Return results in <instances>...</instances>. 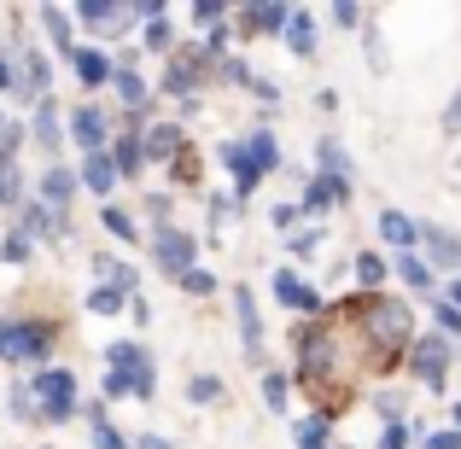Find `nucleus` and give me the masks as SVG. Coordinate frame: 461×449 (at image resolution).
I'll list each match as a JSON object with an SVG mask.
<instances>
[{"instance_id":"f257e3e1","label":"nucleus","mask_w":461,"mask_h":449,"mask_svg":"<svg viewBox=\"0 0 461 449\" xmlns=\"http://www.w3.org/2000/svg\"><path fill=\"white\" fill-rule=\"evenodd\" d=\"M333 321H345V327H357V338H362V350H368V373L374 380H385V373H397L409 362V350H415V338H420V321H415V310H409V298H397V292H380V298H345L339 310H327Z\"/></svg>"},{"instance_id":"f03ea898","label":"nucleus","mask_w":461,"mask_h":449,"mask_svg":"<svg viewBox=\"0 0 461 449\" xmlns=\"http://www.w3.org/2000/svg\"><path fill=\"white\" fill-rule=\"evenodd\" d=\"M59 350V321L53 315H6L0 321V362L6 368H53Z\"/></svg>"},{"instance_id":"7ed1b4c3","label":"nucleus","mask_w":461,"mask_h":449,"mask_svg":"<svg viewBox=\"0 0 461 449\" xmlns=\"http://www.w3.org/2000/svg\"><path fill=\"white\" fill-rule=\"evenodd\" d=\"M456 356H461V345H450V338H438V333L427 327V333L415 338V350H409V362H403V368L415 373V385H420V391H432V397H438L444 385H450Z\"/></svg>"},{"instance_id":"20e7f679","label":"nucleus","mask_w":461,"mask_h":449,"mask_svg":"<svg viewBox=\"0 0 461 449\" xmlns=\"http://www.w3.org/2000/svg\"><path fill=\"white\" fill-rule=\"evenodd\" d=\"M30 385H35V403H41L47 427H65V420L82 415V391L70 368H41V373H30Z\"/></svg>"},{"instance_id":"39448f33","label":"nucleus","mask_w":461,"mask_h":449,"mask_svg":"<svg viewBox=\"0 0 461 449\" xmlns=\"http://www.w3.org/2000/svg\"><path fill=\"white\" fill-rule=\"evenodd\" d=\"M70 12H77V30H82V41H117V35H123V30H135V0H129V6H123V0H77V6H70Z\"/></svg>"},{"instance_id":"423d86ee","label":"nucleus","mask_w":461,"mask_h":449,"mask_svg":"<svg viewBox=\"0 0 461 449\" xmlns=\"http://www.w3.org/2000/svg\"><path fill=\"white\" fill-rule=\"evenodd\" d=\"M117 117L105 112L100 100H82V105H70L65 112V135H70V147H77L82 157H94V152H105L112 147V135H117Z\"/></svg>"},{"instance_id":"0eeeda50","label":"nucleus","mask_w":461,"mask_h":449,"mask_svg":"<svg viewBox=\"0 0 461 449\" xmlns=\"http://www.w3.org/2000/svg\"><path fill=\"white\" fill-rule=\"evenodd\" d=\"M152 257H158V269H164L169 281H181L187 269H199V239H193L181 222H158L152 228Z\"/></svg>"},{"instance_id":"6e6552de","label":"nucleus","mask_w":461,"mask_h":449,"mask_svg":"<svg viewBox=\"0 0 461 449\" xmlns=\"http://www.w3.org/2000/svg\"><path fill=\"white\" fill-rule=\"evenodd\" d=\"M286 23H293V6H281V0H251V6H234V35H246V41L286 35Z\"/></svg>"},{"instance_id":"1a4fd4ad","label":"nucleus","mask_w":461,"mask_h":449,"mask_svg":"<svg viewBox=\"0 0 461 449\" xmlns=\"http://www.w3.org/2000/svg\"><path fill=\"white\" fill-rule=\"evenodd\" d=\"M216 157H222V164H228V175H234V204H246L251 193L263 187V175H269V169H263L258 157H251V147H246V135H228L222 147H216Z\"/></svg>"},{"instance_id":"9d476101","label":"nucleus","mask_w":461,"mask_h":449,"mask_svg":"<svg viewBox=\"0 0 461 449\" xmlns=\"http://www.w3.org/2000/svg\"><path fill=\"white\" fill-rule=\"evenodd\" d=\"M18 100L23 105H41L53 100V65L35 41H18Z\"/></svg>"},{"instance_id":"9b49d317","label":"nucleus","mask_w":461,"mask_h":449,"mask_svg":"<svg viewBox=\"0 0 461 449\" xmlns=\"http://www.w3.org/2000/svg\"><path fill=\"white\" fill-rule=\"evenodd\" d=\"M269 292H275L281 310H293V315H310V321H321V315H327V298L304 281V269H281L269 281Z\"/></svg>"},{"instance_id":"f8f14e48","label":"nucleus","mask_w":461,"mask_h":449,"mask_svg":"<svg viewBox=\"0 0 461 449\" xmlns=\"http://www.w3.org/2000/svg\"><path fill=\"white\" fill-rule=\"evenodd\" d=\"M350 193H357V181H333V175H304V193H298V211L310 216H327L339 211V204H350Z\"/></svg>"},{"instance_id":"ddd939ff","label":"nucleus","mask_w":461,"mask_h":449,"mask_svg":"<svg viewBox=\"0 0 461 449\" xmlns=\"http://www.w3.org/2000/svg\"><path fill=\"white\" fill-rule=\"evenodd\" d=\"M420 257L438 274H461V234L444 222H420Z\"/></svg>"},{"instance_id":"4468645a","label":"nucleus","mask_w":461,"mask_h":449,"mask_svg":"<svg viewBox=\"0 0 461 449\" xmlns=\"http://www.w3.org/2000/svg\"><path fill=\"white\" fill-rule=\"evenodd\" d=\"M70 70H77V82L88 94H100V88H112V76H117V58H112V47H100V41H82L77 47V58H70Z\"/></svg>"},{"instance_id":"2eb2a0df","label":"nucleus","mask_w":461,"mask_h":449,"mask_svg":"<svg viewBox=\"0 0 461 449\" xmlns=\"http://www.w3.org/2000/svg\"><path fill=\"white\" fill-rule=\"evenodd\" d=\"M82 193V175L70 164H47L41 169V181H35V199L47 204V211H59V216H70V199Z\"/></svg>"},{"instance_id":"dca6fc26","label":"nucleus","mask_w":461,"mask_h":449,"mask_svg":"<svg viewBox=\"0 0 461 449\" xmlns=\"http://www.w3.org/2000/svg\"><path fill=\"white\" fill-rule=\"evenodd\" d=\"M234 327H240V345H246L251 362H263V310L251 286H234Z\"/></svg>"},{"instance_id":"f3484780","label":"nucleus","mask_w":461,"mask_h":449,"mask_svg":"<svg viewBox=\"0 0 461 449\" xmlns=\"http://www.w3.org/2000/svg\"><path fill=\"white\" fill-rule=\"evenodd\" d=\"M374 234H380L397 257H403V251H420V222L409 211H397V204H385V211L374 216Z\"/></svg>"},{"instance_id":"a211bd4d","label":"nucleus","mask_w":461,"mask_h":449,"mask_svg":"<svg viewBox=\"0 0 461 449\" xmlns=\"http://www.w3.org/2000/svg\"><path fill=\"white\" fill-rule=\"evenodd\" d=\"M30 140L47 152V164H59V147H65V112H59V100H41L35 105V117H30Z\"/></svg>"},{"instance_id":"6ab92c4d","label":"nucleus","mask_w":461,"mask_h":449,"mask_svg":"<svg viewBox=\"0 0 461 449\" xmlns=\"http://www.w3.org/2000/svg\"><path fill=\"white\" fill-rule=\"evenodd\" d=\"M112 94H117V100H123V112H147V105H152V82L140 76L135 53H123V58H117V76H112Z\"/></svg>"},{"instance_id":"aec40b11","label":"nucleus","mask_w":461,"mask_h":449,"mask_svg":"<svg viewBox=\"0 0 461 449\" xmlns=\"http://www.w3.org/2000/svg\"><path fill=\"white\" fill-rule=\"evenodd\" d=\"M140 140H147V164H164V169H169V164H176L181 152L193 147L187 123H152V129H147Z\"/></svg>"},{"instance_id":"412c9836","label":"nucleus","mask_w":461,"mask_h":449,"mask_svg":"<svg viewBox=\"0 0 461 449\" xmlns=\"http://www.w3.org/2000/svg\"><path fill=\"white\" fill-rule=\"evenodd\" d=\"M77 175H82V193H94L100 204H112V193L123 187V175H117L112 152H94V157H82V164H77Z\"/></svg>"},{"instance_id":"4be33fe9","label":"nucleus","mask_w":461,"mask_h":449,"mask_svg":"<svg viewBox=\"0 0 461 449\" xmlns=\"http://www.w3.org/2000/svg\"><path fill=\"white\" fill-rule=\"evenodd\" d=\"M18 228H23V234H30V239H53V246H59V239H70V216L47 211L41 199H30V204H23V211H18Z\"/></svg>"},{"instance_id":"5701e85b","label":"nucleus","mask_w":461,"mask_h":449,"mask_svg":"<svg viewBox=\"0 0 461 449\" xmlns=\"http://www.w3.org/2000/svg\"><path fill=\"white\" fill-rule=\"evenodd\" d=\"M35 23L53 35V47H59L65 58H77L82 35H77V12H70V6H35Z\"/></svg>"},{"instance_id":"b1692460","label":"nucleus","mask_w":461,"mask_h":449,"mask_svg":"<svg viewBox=\"0 0 461 449\" xmlns=\"http://www.w3.org/2000/svg\"><path fill=\"white\" fill-rule=\"evenodd\" d=\"M350 281H357V292L362 298H380L385 292V281H392V257H380V251H357V263H350Z\"/></svg>"},{"instance_id":"393cba45","label":"nucleus","mask_w":461,"mask_h":449,"mask_svg":"<svg viewBox=\"0 0 461 449\" xmlns=\"http://www.w3.org/2000/svg\"><path fill=\"white\" fill-rule=\"evenodd\" d=\"M105 152H112V164H117V175H123V181H140V169H147V140H140L135 129H117Z\"/></svg>"},{"instance_id":"a878e982","label":"nucleus","mask_w":461,"mask_h":449,"mask_svg":"<svg viewBox=\"0 0 461 449\" xmlns=\"http://www.w3.org/2000/svg\"><path fill=\"white\" fill-rule=\"evenodd\" d=\"M105 368H117V373H147L152 368V350L140 345V338H112V345H105Z\"/></svg>"},{"instance_id":"bb28decb","label":"nucleus","mask_w":461,"mask_h":449,"mask_svg":"<svg viewBox=\"0 0 461 449\" xmlns=\"http://www.w3.org/2000/svg\"><path fill=\"white\" fill-rule=\"evenodd\" d=\"M392 274L409 286V292H432V286H438V269H432L420 251H403V257H392Z\"/></svg>"},{"instance_id":"cd10ccee","label":"nucleus","mask_w":461,"mask_h":449,"mask_svg":"<svg viewBox=\"0 0 461 449\" xmlns=\"http://www.w3.org/2000/svg\"><path fill=\"white\" fill-rule=\"evenodd\" d=\"M315 175H333V181H357V169H350V152L339 147V135H321V140H315Z\"/></svg>"},{"instance_id":"c85d7f7f","label":"nucleus","mask_w":461,"mask_h":449,"mask_svg":"<svg viewBox=\"0 0 461 449\" xmlns=\"http://www.w3.org/2000/svg\"><path fill=\"white\" fill-rule=\"evenodd\" d=\"M100 228L117 239V246H140V216L123 211V204H100Z\"/></svg>"},{"instance_id":"c756f323","label":"nucleus","mask_w":461,"mask_h":449,"mask_svg":"<svg viewBox=\"0 0 461 449\" xmlns=\"http://www.w3.org/2000/svg\"><path fill=\"white\" fill-rule=\"evenodd\" d=\"M293 373L286 368H263V380H258V391H263V409H269V415H286V403H293Z\"/></svg>"},{"instance_id":"7c9ffc66","label":"nucleus","mask_w":461,"mask_h":449,"mask_svg":"<svg viewBox=\"0 0 461 449\" xmlns=\"http://www.w3.org/2000/svg\"><path fill=\"white\" fill-rule=\"evenodd\" d=\"M281 41L293 47V58H315V12L310 6H293V23H286Z\"/></svg>"},{"instance_id":"2f4dec72","label":"nucleus","mask_w":461,"mask_h":449,"mask_svg":"<svg viewBox=\"0 0 461 449\" xmlns=\"http://www.w3.org/2000/svg\"><path fill=\"white\" fill-rule=\"evenodd\" d=\"M246 147H251V157H258V164L269 169V175H275V169L286 164V152H281V140H275V129H269V123L246 129Z\"/></svg>"},{"instance_id":"473e14b6","label":"nucleus","mask_w":461,"mask_h":449,"mask_svg":"<svg viewBox=\"0 0 461 449\" xmlns=\"http://www.w3.org/2000/svg\"><path fill=\"white\" fill-rule=\"evenodd\" d=\"M333 427H339V420H327V415H304L293 427V444L298 449H333Z\"/></svg>"},{"instance_id":"72a5a7b5","label":"nucleus","mask_w":461,"mask_h":449,"mask_svg":"<svg viewBox=\"0 0 461 449\" xmlns=\"http://www.w3.org/2000/svg\"><path fill=\"white\" fill-rule=\"evenodd\" d=\"M0 204H6V211H23V204H30V193H23V169H18V157H0Z\"/></svg>"},{"instance_id":"f704fd0d","label":"nucleus","mask_w":461,"mask_h":449,"mask_svg":"<svg viewBox=\"0 0 461 449\" xmlns=\"http://www.w3.org/2000/svg\"><path fill=\"white\" fill-rule=\"evenodd\" d=\"M140 47H147V53H164V58H176V53H181V47H176V23H169V18L147 23V30H140Z\"/></svg>"},{"instance_id":"c9c22d12","label":"nucleus","mask_w":461,"mask_h":449,"mask_svg":"<svg viewBox=\"0 0 461 449\" xmlns=\"http://www.w3.org/2000/svg\"><path fill=\"white\" fill-rule=\"evenodd\" d=\"M432 333H438V338H450V345H461V310H456V303L432 298Z\"/></svg>"},{"instance_id":"e433bc0d","label":"nucleus","mask_w":461,"mask_h":449,"mask_svg":"<svg viewBox=\"0 0 461 449\" xmlns=\"http://www.w3.org/2000/svg\"><path fill=\"white\" fill-rule=\"evenodd\" d=\"M30 257H35V239L23 234V228H12V234L0 239V263H12V269H23Z\"/></svg>"},{"instance_id":"4c0bfd02","label":"nucleus","mask_w":461,"mask_h":449,"mask_svg":"<svg viewBox=\"0 0 461 449\" xmlns=\"http://www.w3.org/2000/svg\"><path fill=\"white\" fill-rule=\"evenodd\" d=\"M12 420H23V427H35V420H41V403H35V385L30 380L12 385Z\"/></svg>"},{"instance_id":"58836bf2","label":"nucleus","mask_w":461,"mask_h":449,"mask_svg":"<svg viewBox=\"0 0 461 449\" xmlns=\"http://www.w3.org/2000/svg\"><path fill=\"white\" fill-rule=\"evenodd\" d=\"M129 303H135V298H123L117 286H88V310L94 315H123Z\"/></svg>"},{"instance_id":"ea45409f","label":"nucleus","mask_w":461,"mask_h":449,"mask_svg":"<svg viewBox=\"0 0 461 449\" xmlns=\"http://www.w3.org/2000/svg\"><path fill=\"white\" fill-rule=\"evenodd\" d=\"M193 23L211 35V30H222V23H234V12H228L222 0H199V6H193Z\"/></svg>"},{"instance_id":"a19ab883","label":"nucleus","mask_w":461,"mask_h":449,"mask_svg":"<svg viewBox=\"0 0 461 449\" xmlns=\"http://www.w3.org/2000/svg\"><path fill=\"white\" fill-rule=\"evenodd\" d=\"M222 391L228 385L216 380V373H193L187 380V403H222Z\"/></svg>"},{"instance_id":"79ce46f5","label":"nucleus","mask_w":461,"mask_h":449,"mask_svg":"<svg viewBox=\"0 0 461 449\" xmlns=\"http://www.w3.org/2000/svg\"><path fill=\"white\" fill-rule=\"evenodd\" d=\"M88 449H135V438H123L112 420H94V427H88Z\"/></svg>"},{"instance_id":"37998d69","label":"nucleus","mask_w":461,"mask_h":449,"mask_svg":"<svg viewBox=\"0 0 461 449\" xmlns=\"http://www.w3.org/2000/svg\"><path fill=\"white\" fill-rule=\"evenodd\" d=\"M298 222H304V211H298V204H275V211H269V228L281 239H298Z\"/></svg>"},{"instance_id":"c03bdc74","label":"nucleus","mask_w":461,"mask_h":449,"mask_svg":"<svg viewBox=\"0 0 461 449\" xmlns=\"http://www.w3.org/2000/svg\"><path fill=\"white\" fill-rule=\"evenodd\" d=\"M176 286H181V292H193V298H211V292H216V286H222V281H216V274H211V269H204V263H199V269H187V274H181Z\"/></svg>"},{"instance_id":"a18cd8bd","label":"nucleus","mask_w":461,"mask_h":449,"mask_svg":"<svg viewBox=\"0 0 461 449\" xmlns=\"http://www.w3.org/2000/svg\"><path fill=\"white\" fill-rule=\"evenodd\" d=\"M100 397H105V403H117V397H135V373H117V368H105V380H100Z\"/></svg>"},{"instance_id":"49530a36","label":"nucleus","mask_w":461,"mask_h":449,"mask_svg":"<svg viewBox=\"0 0 461 449\" xmlns=\"http://www.w3.org/2000/svg\"><path fill=\"white\" fill-rule=\"evenodd\" d=\"M0 94L18 100V47H0Z\"/></svg>"},{"instance_id":"de8ad7c7","label":"nucleus","mask_w":461,"mask_h":449,"mask_svg":"<svg viewBox=\"0 0 461 449\" xmlns=\"http://www.w3.org/2000/svg\"><path fill=\"white\" fill-rule=\"evenodd\" d=\"M169 175H176V187H199V152L187 147L176 164H169Z\"/></svg>"},{"instance_id":"09e8293b","label":"nucleus","mask_w":461,"mask_h":449,"mask_svg":"<svg viewBox=\"0 0 461 449\" xmlns=\"http://www.w3.org/2000/svg\"><path fill=\"white\" fill-rule=\"evenodd\" d=\"M374 415H380L385 427H397V420H403V391H374Z\"/></svg>"},{"instance_id":"8fccbe9b","label":"nucleus","mask_w":461,"mask_h":449,"mask_svg":"<svg viewBox=\"0 0 461 449\" xmlns=\"http://www.w3.org/2000/svg\"><path fill=\"white\" fill-rule=\"evenodd\" d=\"M321 239H327V228H298V239H286V246H293V257H315Z\"/></svg>"},{"instance_id":"3c124183","label":"nucleus","mask_w":461,"mask_h":449,"mask_svg":"<svg viewBox=\"0 0 461 449\" xmlns=\"http://www.w3.org/2000/svg\"><path fill=\"white\" fill-rule=\"evenodd\" d=\"M409 444H415V427H403V420H397V427L380 432V444H374V449H409Z\"/></svg>"},{"instance_id":"603ef678","label":"nucleus","mask_w":461,"mask_h":449,"mask_svg":"<svg viewBox=\"0 0 461 449\" xmlns=\"http://www.w3.org/2000/svg\"><path fill=\"white\" fill-rule=\"evenodd\" d=\"M169 211H176V199H169V193H147V216H152V228H158V222H169Z\"/></svg>"},{"instance_id":"864d4df0","label":"nucleus","mask_w":461,"mask_h":449,"mask_svg":"<svg viewBox=\"0 0 461 449\" xmlns=\"http://www.w3.org/2000/svg\"><path fill=\"white\" fill-rule=\"evenodd\" d=\"M420 449H461V432H456V427H444V432H427V438H420Z\"/></svg>"},{"instance_id":"5fc2aeb1","label":"nucleus","mask_w":461,"mask_h":449,"mask_svg":"<svg viewBox=\"0 0 461 449\" xmlns=\"http://www.w3.org/2000/svg\"><path fill=\"white\" fill-rule=\"evenodd\" d=\"M251 94H258V100L269 105V112H275V105H281V88H275L269 76H251Z\"/></svg>"},{"instance_id":"6e6d98bb","label":"nucleus","mask_w":461,"mask_h":449,"mask_svg":"<svg viewBox=\"0 0 461 449\" xmlns=\"http://www.w3.org/2000/svg\"><path fill=\"white\" fill-rule=\"evenodd\" d=\"M362 18H368L362 6H333V23H339V30H362Z\"/></svg>"},{"instance_id":"4d7b16f0","label":"nucleus","mask_w":461,"mask_h":449,"mask_svg":"<svg viewBox=\"0 0 461 449\" xmlns=\"http://www.w3.org/2000/svg\"><path fill=\"white\" fill-rule=\"evenodd\" d=\"M135 397H140V403H152V397H158V368L135 373Z\"/></svg>"},{"instance_id":"13d9d810","label":"nucleus","mask_w":461,"mask_h":449,"mask_svg":"<svg viewBox=\"0 0 461 449\" xmlns=\"http://www.w3.org/2000/svg\"><path fill=\"white\" fill-rule=\"evenodd\" d=\"M444 135H450V140L461 135V88H456V100L444 105Z\"/></svg>"},{"instance_id":"bf43d9fd","label":"nucleus","mask_w":461,"mask_h":449,"mask_svg":"<svg viewBox=\"0 0 461 449\" xmlns=\"http://www.w3.org/2000/svg\"><path fill=\"white\" fill-rule=\"evenodd\" d=\"M135 449H176V444H169L164 432H140V438H135Z\"/></svg>"},{"instance_id":"052dcab7","label":"nucleus","mask_w":461,"mask_h":449,"mask_svg":"<svg viewBox=\"0 0 461 449\" xmlns=\"http://www.w3.org/2000/svg\"><path fill=\"white\" fill-rule=\"evenodd\" d=\"M444 303H456V310H461V274H450V286H444Z\"/></svg>"},{"instance_id":"680f3d73","label":"nucleus","mask_w":461,"mask_h":449,"mask_svg":"<svg viewBox=\"0 0 461 449\" xmlns=\"http://www.w3.org/2000/svg\"><path fill=\"white\" fill-rule=\"evenodd\" d=\"M450 427H456V432H461V403H450Z\"/></svg>"},{"instance_id":"e2e57ef3","label":"nucleus","mask_w":461,"mask_h":449,"mask_svg":"<svg viewBox=\"0 0 461 449\" xmlns=\"http://www.w3.org/2000/svg\"><path fill=\"white\" fill-rule=\"evenodd\" d=\"M333 449H339V444H333Z\"/></svg>"}]
</instances>
